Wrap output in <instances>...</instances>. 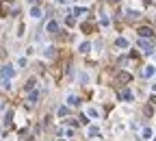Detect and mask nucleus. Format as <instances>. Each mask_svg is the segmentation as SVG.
I'll return each mask as SVG.
<instances>
[{
	"mask_svg": "<svg viewBox=\"0 0 156 141\" xmlns=\"http://www.w3.org/2000/svg\"><path fill=\"white\" fill-rule=\"evenodd\" d=\"M115 46H117V48H128V41H126L124 37H117V39H115Z\"/></svg>",
	"mask_w": 156,
	"mask_h": 141,
	"instance_id": "1a4fd4ad",
	"label": "nucleus"
},
{
	"mask_svg": "<svg viewBox=\"0 0 156 141\" xmlns=\"http://www.w3.org/2000/svg\"><path fill=\"white\" fill-rule=\"evenodd\" d=\"M130 74H128V72H119V74H117V80H119V83H128V80H130Z\"/></svg>",
	"mask_w": 156,
	"mask_h": 141,
	"instance_id": "20e7f679",
	"label": "nucleus"
},
{
	"mask_svg": "<svg viewBox=\"0 0 156 141\" xmlns=\"http://www.w3.org/2000/svg\"><path fill=\"white\" fill-rule=\"evenodd\" d=\"M152 102H154V104H156V95H154V98H152Z\"/></svg>",
	"mask_w": 156,
	"mask_h": 141,
	"instance_id": "393cba45",
	"label": "nucleus"
},
{
	"mask_svg": "<svg viewBox=\"0 0 156 141\" xmlns=\"http://www.w3.org/2000/svg\"><path fill=\"white\" fill-rule=\"evenodd\" d=\"M46 31H48V33H57V31H59V24H57V22H50V24L46 26Z\"/></svg>",
	"mask_w": 156,
	"mask_h": 141,
	"instance_id": "9b49d317",
	"label": "nucleus"
},
{
	"mask_svg": "<svg viewBox=\"0 0 156 141\" xmlns=\"http://www.w3.org/2000/svg\"><path fill=\"white\" fill-rule=\"evenodd\" d=\"M87 115H89V117H98L100 113H98V109H89V111H87Z\"/></svg>",
	"mask_w": 156,
	"mask_h": 141,
	"instance_id": "aec40b11",
	"label": "nucleus"
},
{
	"mask_svg": "<svg viewBox=\"0 0 156 141\" xmlns=\"http://www.w3.org/2000/svg\"><path fill=\"white\" fill-rule=\"evenodd\" d=\"M24 89H26V91H33V89H35V78H30V80L24 85Z\"/></svg>",
	"mask_w": 156,
	"mask_h": 141,
	"instance_id": "2eb2a0df",
	"label": "nucleus"
},
{
	"mask_svg": "<svg viewBox=\"0 0 156 141\" xmlns=\"http://www.w3.org/2000/svg\"><path fill=\"white\" fill-rule=\"evenodd\" d=\"M119 98H121V100H132L135 95H132V91H130V89H124V91L119 93Z\"/></svg>",
	"mask_w": 156,
	"mask_h": 141,
	"instance_id": "0eeeda50",
	"label": "nucleus"
},
{
	"mask_svg": "<svg viewBox=\"0 0 156 141\" xmlns=\"http://www.w3.org/2000/svg\"><path fill=\"white\" fill-rule=\"evenodd\" d=\"M28 2H30V4H35V2H37V0H28Z\"/></svg>",
	"mask_w": 156,
	"mask_h": 141,
	"instance_id": "b1692460",
	"label": "nucleus"
},
{
	"mask_svg": "<svg viewBox=\"0 0 156 141\" xmlns=\"http://www.w3.org/2000/svg\"><path fill=\"white\" fill-rule=\"evenodd\" d=\"M152 137V130H150V128H143V139H150Z\"/></svg>",
	"mask_w": 156,
	"mask_h": 141,
	"instance_id": "412c9836",
	"label": "nucleus"
},
{
	"mask_svg": "<svg viewBox=\"0 0 156 141\" xmlns=\"http://www.w3.org/2000/svg\"><path fill=\"white\" fill-rule=\"evenodd\" d=\"M126 13H128V20H137V18H141V13H139V11H135V9H128Z\"/></svg>",
	"mask_w": 156,
	"mask_h": 141,
	"instance_id": "6e6552de",
	"label": "nucleus"
},
{
	"mask_svg": "<svg viewBox=\"0 0 156 141\" xmlns=\"http://www.w3.org/2000/svg\"><path fill=\"white\" fill-rule=\"evenodd\" d=\"M85 13H87L85 7H76V9H74V15H85Z\"/></svg>",
	"mask_w": 156,
	"mask_h": 141,
	"instance_id": "f3484780",
	"label": "nucleus"
},
{
	"mask_svg": "<svg viewBox=\"0 0 156 141\" xmlns=\"http://www.w3.org/2000/svg\"><path fill=\"white\" fill-rule=\"evenodd\" d=\"M30 18H33V20H39V18H41V9H39V7H33V9H30Z\"/></svg>",
	"mask_w": 156,
	"mask_h": 141,
	"instance_id": "423d86ee",
	"label": "nucleus"
},
{
	"mask_svg": "<svg viewBox=\"0 0 156 141\" xmlns=\"http://www.w3.org/2000/svg\"><path fill=\"white\" fill-rule=\"evenodd\" d=\"M152 91H154V93H156V83H154V85H152Z\"/></svg>",
	"mask_w": 156,
	"mask_h": 141,
	"instance_id": "4be33fe9",
	"label": "nucleus"
},
{
	"mask_svg": "<svg viewBox=\"0 0 156 141\" xmlns=\"http://www.w3.org/2000/svg\"><path fill=\"white\" fill-rule=\"evenodd\" d=\"M154 74H156V67H154V65H147L145 70H143V76H145V78H150V76H154Z\"/></svg>",
	"mask_w": 156,
	"mask_h": 141,
	"instance_id": "39448f33",
	"label": "nucleus"
},
{
	"mask_svg": "<svg viewBox=\"0 0 156 141\" xmlns=\"http://www.w3.org/2000/svg\"><path fill=\"white\" fill-rule=\"evenodd\" d=\"M89 137H100V128L98 126H89Z\"/></svg>",
	"mask_w": 156,
	"mask_h": 141,
	"instance_id": "9d476101",
	"label": "nucleus"
},
{
	"mask_svg": "<svg viewBox=\"0 0 156 141\" xmlns=\"http://www.w3.org/2000/svg\"><path fill=\"white\" fill-rule=\"evenodd\" d=\"M139 35H141V37H152L154 35V31H152V28H147V26H143V28H139Z\"/></svg>",
	"mask_w": 156,
	"mask_h": 141,
	"instance_id": "7ed1b4c3",
	"label": "nucleus"
},
{
	"mask_svg": "<svg viewBox=\"0 0 156 141\" xmlns=\"http://www.w3.org/2000/svg\"><path fill=\"white\" fill-rule=\"evenodd\" d=\"M59 2H67V0H59Z\"/></svg>",
	"mask_w": 156,
	"mask_h": 141,
	"instance_id": "a878e982",
	"label": "nucleus"
},
{
	"mask_svg": "<svg viewBox=\"0 0 156 141\" xmlns=\"http://www.w3.org/2000/svg\"><path fill=\"white\" fill-rule=\"evenodd\" d=\"M89 48H91V43H89V41H85V43H80V48H78V50H80V52L85 54V52H89Z\"/></svg>",
	"mask_w": 156,
	"mask_h": 141,
	"instance_id": "dca6fc26",
	"label": "nucleus"
},
{
	"mask_svg": "<svg viewBox=\"0 0 156 141\" xmlns=\"http://www.w3.org/2000/svg\"><path fill=\"white\" fill-rule=\"evenodd\" d=\"M13 74H15V70H13L11 65H4V67H2V72H0L2 80H9V78H13Z\"/></svg>",
	"mask_w": 156,
	"mask_h": 141,
	"instance_id": "f03ea898",
	"label": "nucleus"
},
{
	"mask_svg": "<svg viewBox=\"0 0 156 141\" xmlns=\"http://www.w3.org/2000/svg\"><path fill=\"white\" fill-rule=\"evenodd\" d=\"M61 141H63V139H61Z\"/></svg>",
	"mask_w": 156,
	"mask_h": 141,
	"instance_id": "bb28decb",
	"label": "nucleus"
},
{
	"mask_svg": "<svg viewBox=\"0 0 156 141\" xmlns=\"http://www.w3.org/2000/svg\"><path fill=\"white\" fill-rule=\"evenodd\" d=\"M143 2H145V4H150V2H152V0H143Z\"/></svg>",
	"mask_w": 156,
	"mask_h": 141,
	"instance_id": "5701e85b",
	"label": "nucleus"
},
{
	"mask_svg": "<svg viewBox=\"0 0 156 141\" xmlns=\"http://www.w3.org/2000/svg\"><path fill=\"white\" fill-rule=\"evenodd\" d=\"M67 102H69V106H76V104H80V100H78V95H67Z\"/></svg>",
	"mask_w": 156,
	"mask_h": 141,
	"instance_id": "f8f14e48",
	"label": "nucleus"
},
{
	"mask_svg": "<svg viewBox=\"0 0 156 141\" xmlns=\"http://www.w3.org/2000/svg\"><path fill=\"white\" fill-rule=\"evenodd\" d=\"M154 141H156V139H154Z\"/></svg>",
	"mask_w": 156,
	"mask_h": 141,
	"instance_id": "cd10ccee",
	"label": "nucleus"
},
{
	"mask_svg": "<svg viewBox=\"0 0 156 141\" xmlns=\"http://www.w3.org/2000/svg\"><path fill=\"white\" fill-rule=\"evenodd\" d=\"M139 48H141L145 54H152V52H154V43H152V41H147L145 37H143L141 41H139Z\"/></svg>",
	"mask_w": 156,
	"mask_h": 141,
	"instance_id": "f257e3e1",
	"label": "nucleus"
},
{
	"mask_svg": "<svg viewBox=\"0 0 156 141\" xmlns=\"http://www.w3.org/2000/svg\"><path fill=\"white\" fill-rule=\"evenodd\" d=\"M11 120H13V111H7V120H4V126H9Z\"/></svg>",
	"mask_w": 156,
	"mask_h": 141,
	"instance_id": "6ab92c4d",
	"label": "nucleus"
},
{
	"mask_svg": "<svg viewBox=\"0 0 156 141\" xmlns=\"http://www.w3.org/2000/svg\"><path fill=\"white\" fill-rule=\"evenodd\" d=\"M37 98H39V93L35 91V89H33V91L28 93V102H30V104H35V102H37Z\"/></svg>",
	"mask_w": 156,
	"mask_h": 141,
	"instance_id": "4468645a",
	"label": "nucleus"
},
{
	"mask_svg": "<svg viewBox=\"0 0 156 141\" xmlns=\"http://www.w3.org/2000/svg\"><path fill=\"white\" fill-rule=\"evenodd\" d=\"M43 56H46V59H52V56H54V48H52V46H48L46 50H43Z\"/></svg>",
	"mask_w": 156,
	"mask_h": 141,
	"instance_id": "ddd939ff",
	"label": "nucleus"
},
{
	"mask_svg": "<svg viewBox=\"0 0 156 141\" xmlns=\"http://www.w3.org/2000/svg\"><path fill=\"white\" fill-rule=\"evenodd\" d=\"M67 113H69V109H67V106H61V109H59V117H65Z\"/></svg>",
	"mask_w": 156,
	"mask_h": 141,
	"instance_id": "a211bd4d",
	"label": "nucleus"
}]
</instances>
